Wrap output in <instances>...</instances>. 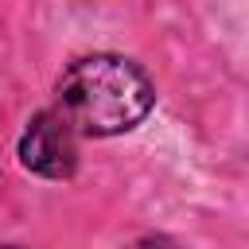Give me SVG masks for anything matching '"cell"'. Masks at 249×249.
Returning <instances> with one entry per match:
<instances>
[{
  "label": "cell",
  "mask_w": 249,
  "mask_h": 249,
  "mask_svg": "<svg viewBox=\"0 0 249 249\" xmlns=\"http://www.w3.org/2000/svg\"><path fill=\"white\" fill-rule=\"evenodd\" d=\"M0 249H27V245H0Z\"/></svg>",
  "instance_id": "277c9868"
},
{
  "label": "cell",
  "mask_w": 249,
  "mask_h": 249,
  "mask_svg": "<svg viewBox=\"0 0 249 249\" xmlns=\"http://www.w3.org/2000/svg\"><path fill=\"white\" fill-rule=\"evenodd\" d=\"M16 160L23 171H31L39 179L66 183L78 171V132L54 109H39L27 117V124L16 140Z\"/></svg>",
  "instance_id": "7a4b0ae2"
},
{
  "label": "cell",
  "mask_w": 249,
  "mask_h": 249,
  "mask_svg": "<svg viewBox=\"0 0 249 249\" xmlns=\"http://www.w3.org/2000/svg\"><path fill=\"white\" fill-rule=\"evenodd\" d=\"M124 249H179V241H171L167 233H140V237H132Z\"/></svg>",
  "instance_id": "3957f363"
},
{
  "label": "cell",
  "mask_w": 249,
  "mask_h": 249,
  "mask_svg": "<svg viewBox=\"0 0 249 249\" xmlns=\"http://www.w3.org/2000/svg\"><path fill=\"white\" fill-rule=\"evenodd\" d=\"M51 109L78 136L113 140L148 121V113L156 109V82L128 54L89 51L62 66Z\"/></svg>",
  "instance_id": "6da1fadb"
}]
</instances>
